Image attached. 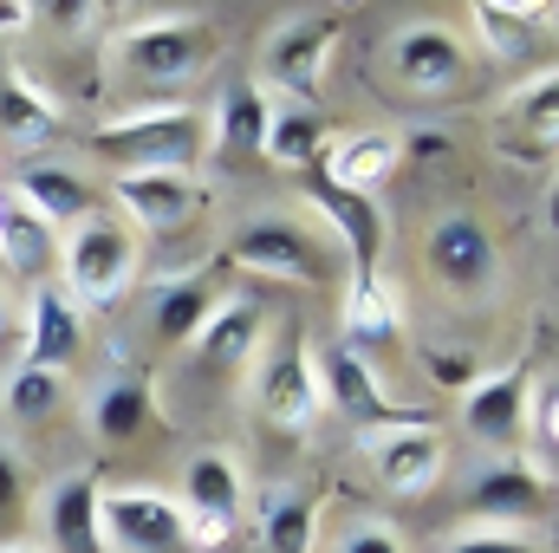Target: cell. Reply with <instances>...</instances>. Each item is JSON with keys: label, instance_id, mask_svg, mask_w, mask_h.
I'll list each match as a JSON object with an SVG mask.
<instances>
[{"label": "cell", "instance_id": "cell-1", "mask_svg": "<svg viewBox=\"0 0 559 553\" xmlns=\"http://www.w3.org/2000/svg\"><path fill=\"white\" fill-rule=\"evenodd\" d=\"M222 52V33L202 20V13H156V20H138L124 33H111V66L118 79L131 85H189L215 66Z\"/></svg>", "mask_w": 559, "mask_h": 553}, {"label": "cell", "instance_id": "cell-2", "mask_svg": "<svg viewBox=\"0 0 559 553\" xmlns=\"http://www.w3.org/2000/svg\"><path fill=\"white\" fill-rule=\"evenodd\" d=\"M59 268H66V299L85 313V306H118L131 286H138V268H143V242L131 222L118 215H92L79 222L66 242H59Z\"/></svg>", "mask_w": 559, "mask_h": 553}, {"label": "cell", "instance_id": "cell-3", "mask_svg": "<svg viewBox=\"0 0 559 553\" xmlns=\"http://www.w3.org/2000/svg\"><path fill=\"white\" fill-rule=\"evenodd\" d=\"M384 72H391V85L411 92V98H455V92L468 85V72H475V52H468V39H462L455 26H442V20H411V26L391 33Z\"/></svg>", "mask_w": 559, "mask_h": 553}, {"label": "cell", "instance_id": "cell-4", "mask_svg": "<svg viewBox=\"0 0 559 553\" xmlns=\"http://www.w3.org/2000/svg\"><path fill=\"white\" fill-rule=\"evenodd\" d=\"M98 150L118 163V176H131V169H189V176H195L202 118H195L189 105L131 111V118H111V125L98 131Z\"/></svg>", "mask_w": 559, "mask_h": 553}, {"label": "cell", "instance_id": "cell-5", "mask_svg": "<svg viewBox=\"0 0 559 553\" xmlns=\"http://www.w3.org/2000/svg\"><path fill=\"white\" fill-rule=\"evenodd\" d=\"M332 52H338V13H293V20H280L267 33V46H261V72H267L274 98L319 111V85H325Z\"/></svg>", "mask_w": 559, "mask_h": 553}, {"label": "cell", "instance_id": "cell-6", "mask_svg": "<svg viewBox=\"0 0 559 553\" xmlns=\"http://www.w3.org/2000/svg\"><path fill=\"white\" fill-rule=\"evenodd\" d=\"M228 261L261 280H274V286H319L325 268H332L325 242L306 222H293V215H254V222H241L228 235Z\"/></svg>", "mask_w": 559, "mask_h": 553}, {"label": "cell", "instance_id": "cell-7", "mask_svg": "<svg viewBox=\"0 0 559 553\" xmlns=\"http://www.w3.org/2000/svg\"><path fill=\"white\" fill-rule=\"evenodd\" d=\"M176 508H182V528H189V548H222L248 508V482H241V462L228 449H195L182 462V489H176Z\"/></svg>", "mask_w": 559, "mask_h": 553}, {"label": "cell", "instance_id": "cell-8", "mask_svg": "<svg viewBox=\"0 0 559 553\" xmlns=\"http://www.w3.org/2000/svg\"><path fill=\"white\" fill-rule=\"evenodd\" d=\"M365 443V462L371 475L391 489V495H429L449 469V436L436 423H417V416H397V423H378L358 436Z\"/></svg>", "mask_w": 559, "mask_h": 553}, {"label": "cell", "instance_id": "cell-9", "mask_svg": "<svg viewBox=\"0 0 559 553\" xmlns=\"http://www.w3.org/2000/svg\"><path fill=\"white\" fill-rule=\"evenodd\" d=\"M98 534H105V553H182L189 548L182 508L163 489H111V495H98Z\"/></svg>", "mask_w": 559, "mask_h": 553}, {"label": "cell", "instance_id": "cell-10", "mask_svg": "<svg viewBox=\"0 0 559 553\" xmlns=\"http://www.w3.org/2000/svg\"><path fill=\"white\" fill-rule=\"evenodd\" d=\"M423 268L442 293H462V299H481L495 280H501V248L495 235L475 222V215H442L429 222L423 235Z\"/></svg>", "mask_w": 559, "mask_h": 553}, {"label": "cell", "instance_id": "cell-11", "mask_svg": "<svg viewBox=\"0 0 559 553\" xmlns=\"http://www.w3.org/2000/svg\"><path fill=\"white\" fill-rule=\"evenodd\" d=\"M254 404H261V416L274 430H306L312 416L325 411V398H319V358H312V345L299 332H286L280 352H267V365L254 378Z\"/></svg>", "mask_w": 559, "mask_h": 553}, {"label": "cell", "instance_id": "cell-12", "mask_svg": "<svg viewBox=\"0 0 559 553\" xmlns=\"http://www.w3.org/2000/svg\"><path fill=\"white\" fill-rule=\"evenodd\" d=\"M111 196H118V209L138 235H176L202 209V183L189 169H131V176L111 183Z\"/></svg>", "mask_w": 559, "mask_h": 553}, {"label": "cell", "instance_id": "cell-13", "mask_svg": "<svg viewBox=\"0 0 559 553\" xmlns=\"http://www.w3.org/2000/svg\"><path fill=\"white\" fill-rule=\"evenodd\" d=\"M527 391H534L527 365H501V372H481V378L462 391V430H468L481 449L508 456V449L521 443V430H527Z\"/></svg>", "mask_w": 559, "mask_h": 553}, {"label": "cell", "instance_id": "cell-14", "mask_svg": "<svg viewBox=\"0 0 559 553\" xmlns=\"http://www.w3.org/2000/svg\"><path fill=\"white\" fill-rule=\"evenodd\" d=\"M306 209L332 228V242L345 248V268L352 280H378V255H384V209L378 196H352V189H332L325 176L306 189Z\"/></svg>", "mask_w": 559, "mask_h": 553}, {"label": "cell", "instance_id": "cell-15", "mask_svg": "<svg viewBox=\"0 0 559 553\" xmlns=\"http://www.w3.org/2000/svg\"><path fill=\"white\" fill-rule=\"evenodd\" d=\"M13 202L33 209L52 235H59V228L72 235L79 222L98 215V189H92L79 169H66V163H33V169H20V176H13Z\"/></svg>", "mask_w": 559, "mask_h": 553}, {"label": "cell", "instance_id": "cell-16", "mask_svg": "<svg viewBox=\"0 0 559 553\" xmlns=\"http://www.w3.org/2000/svg\"><path fill=\"white\" fill-rule=\"evenodd\" d=\"M261 326H267V313H261V299H215L209 306V319L195 326V365L202 372H241L248 358H254V345H261Z\"/></svg>", "mask_w": 559, "mask_h": 553}, {"label": "cell", "instance_id": "cell-17", "mask_svg": "<svg viewBox=\"0 0 559 553\" xmlns=\"http://www.w3.org/2000/svg\"><path fill=\"white\" fill-rule=\"evenodd\" d=\"M79 345H85V313L66 299V286H33V332H26V358L20 365L66 378Z\"/></svg>", "mask_w": 559, "mask_h": 553}, {"label": "cell", "instance_id": "cell-18", "mask_svg": "<svg viewBox=\"0 0 559 553\" xmlns=\"http://www.w3.org/2000/svg\"><path fill=\"white\" fill-rule=\"evenodd\" d=\"M59 125H66V111L52 105V92L33 85V72L7 66V72H0V143H13V150H46V143L59 138Z\"/></svg>", "mask_w": 559, "mask_h": 553}, {"label": "cell", "instance_id": "cell-19", "mask_svg": "<svg viewBox=\"0 0 559 553\" xmlns=\"http://www.w3.org/2000/svg\"><path fill=\"white\" fill-rule=\"evenodd\" d=\"M468 508L475 528H527L547 515V482L534 469H488L481 482H468Z\"/></svg>", "mask_w": 559, "mask_h": 553}, {"label": "cell", "instance_id": "cell-20", "mask_svg": "<svg viewBox=\"0 0 559 553\" xmlns=\"http://www.w3.org/2000/svg\"><path fill=\"white\" fill-rule=\"evenodd\" d=\"M319 398L332 404V411H345L358 430H378V423H397V404L384 398V385H378V365L371 358H352L345 345L325 358V378H319Z\"/></svg>", "mask_w": 559, "mask_h": 553}, {"label": "cell", "instance_id": "cell-21", "mask_svg": "<svg viewBox=\"0 0 559 553\" xmlns=\"http://www.w3.org/2000/svg\"><path fill=\"white\" fill-rule=\"evenodd\" d=\"M98 482L92 475H66L52 495H46V548L52 553H105V534H98Z\"/></svg>", "mask_w": 559, "mask_h": 553}, {"label": "cell", "instance_id": "cell-22", "mask_svg": "<svg viewBox=\"0 0 559 553\" xmlns=\"http://www.w3.org/2000/svg\"><path fill=\"white\" fill-rule=\"evenodd\" d=\"M404 156V138L397 131H352V138L325 143V183L332 189H352V196H371L378 183H391Z\"/></svg>", "mask_w": 559, "mask_h": 553}, {"label": "cell", "instance_id": "cell-23", "mask_svg": "<svg viewBox=\"0 0 559 553\" xmlns=\"http://www.w3.org/2000/svg\"><path fill=\"white\" fill-rule=\"evenodd\" d=\"M319 508L299 482H274L254 495V548L261 553H312Z\"/></svg>", "mask_w": 559, "mask_h": 553}, {"label": "cell", "instance_id": "cell-24", "mask_svg": "<svg viewBox=\"0 0 559 553\" xmlns=\"http://www.w3.org/2000/svg\"><path fill=\"white\" fill-rule=\"evenodd\" d=\"M143 416H150V385H143L138 372H105L92 391H85V423H92V436L105 443V449H118V443H131L143 430Z\"/></svg>", "mask_w": 559, "mask_h": 553}, {"label": "cell", "instance_id": "cell-25", "mask_svg": "<svg viewBox=\"0 0 559 553\" xmlns=\"http://www.w3.org/2000/svg\"><path fill=\"white\" fill-rule=\"evenodd\" d=\"M475 33L495 59H534V46H547V26H554V7H527V0H481L475 13Z\"/></svg>", "mask_w": 559, "mask_h": 553}, {"label": "cell", "instance_id": "cell-26", "mask_svg": "<svg viewBox=\"0 0 559 553\" xmlns=\"http://www.w3.org/2000/svg\"><path fill=\"white\" fill-rule=\"evenodd\" d=\"M209 306H215L209 274H169L156 293H150L143 326H150V339H156V345H189V339H195V326L209 319Z\"/></svg>", "mask_w": 559, "mask_h": 553}, {"label": "cell", "instance_id": "cell-27", "mask_svg": "<svg viewBox=\"0 0 559 553\" xmlns=\"http://www.w3.org/2000/svg\"><path fill=\"white\" fill-rule=\"evenodd\" d=\"M391 339H397V299H391V286L384 280H352V293H345V352L378 365V352Z\"/></svg>", "mask_w": 559, "mask_h": 553}, {"label": "cell", "instance_id": "cell-28", "mask_svg": "<svg viewBox=\"0 0 559 553\" xmlns=\"http://www.w3.org/2000/svg\"><path fill=\"white\" fill-rule=\"evenodd\" d=\"M325 111L312 105H286V98H267V138H261V156H274L286 169H306L325 156Z\"/></svg>", "mask_w": 559, "mask_h": 553}, {"label": "cell", "instance_id": "cell-29", "mask_svg": "<svg viewBox=\"0 0 559 553\" xmlns=\"http://www.w3.org/2000/svg\"><path fill=\"white\" fill-rule=\"evenodd\" d=\"M0 261H7L20 280H39V274L59 268V242H52V228H46L33 209L0 202Z\"/></svg>", "mask_w": 559, "mask_h": 553}, {"label": "cell", "instance_id": "cell-30", "mask_svg": "<svg viewBox=\"0 0 559 553\" xmlns=\"http://www.w3.org/2000/svg\"><path fill=\"white\" fill-rule=\"evenodd\" d=\"M501 138H527L540 156L554 150V138H559V79H554V72H540V79H527V85H514V92H508Z\"/></svg>", "mask_w": 559, "mask_h": 553}, {"label": "cell", "instance_id": "cell-31", "mask_svg": "<svg viewBox=\"0 0 559 553\" xmlns=\"http://www.w3.org/2000/svg\"><path fill=\"white\" fill-rule=\"evenodd\" d=\"M261 138H267V92L261 85H228L222 105H215V143L228 156H261Z\"/></svg>", "mask_w": 559, "mask_h": 553}, {"label": "cell", "instance_id": "cell-32", "mask_svg": "<svg viewBox=\"0 0 559 553\" xmlns=\"http://www.w3.org/2000/svg\"><path fill=\"white\" fill-rule=\"evenodd\" d=\"M7 416L13 423H46V416L66 404V378L59 372H33V365H20L13 378H7Z\"/></svg>", "mask_w": 559, "mask_h": 553}, {"label": "cell", "instance_id": "cell-33", "mask_svg": "<svg viewBox=\"0 0 559 553\" xmlns=\"http://www.w3.org/2000/svg\"><path fill=\"white\" fill-rule=\"evenodd\" d=\"M527 423H534V456H540V482L554 475V449H559V398H554V372L527 391Z\"/></svg>", "mask_w": 559, "mask_h": 553}, {"label": "cell", "instance_id": "cell-34", "mask_svg": "<svg viewBox=\"0 0 559 553\" xmlns=\"http://www.w3.org/2000/svg\"><path fill=\"white\" fill-rule=\"evenodd\" d=\"M442 553H547L527 528H462Z\"/></svg>", "mask_w": 559, "mask_h": 553}, {"label": "cell", "instance_id": "cell-35", "mask_svg": "<svg viewBox=\"0 0 559 553\" xmlns=\"http://www.w3.org/2000/svg\"><path fill=\"white\" fill-rule=\"evenodd\" d=\"M332 553H404V534L384 528V521H358L352 534H338V548Z\"/></svg>", "mask_w": 559, "mask_h": 553}, {"label": "cell", "instance_id": "cell-36", "mask_svg": "<svg viewBox=\"0 0 559 553\" xmlns=\"http://www.w3.org/2000/svg\"><path fill=\"white\" fill-rule=\"evenodd\" d=\"M20 502H26V469H20L13 443L0 436V515H7V508H20Z\"/></svg>", "mask_w": 559, "mask_h": 553}, {"label": "cell", "instance_id": "cell-37", "mask_svg": "<svg viewBox=\"0 0 559 553\" xmlns=\"http://www.w3.org/2000/svg\"><path fill=\"white\" fill-rule=\"evenodd\" d=\"M39 20V7H26V0H0V33H20V26H33Z\"/></svg>", "mask_w": 559, "mask_h": 553}, {"label": "cell", "instance_id": "cell-38", "mask_svg": "<svg viewBox=\"0 0 559 553\" xmlns=\"http://www.w3.org/2000/svg\"><path fill=\"white\" fill-rule=\"evenodd\" d=\"M0 553H39V548H20V541H7V548H0Z\"/></svg>", "mask_w": 559, "mask_h": 553}, {"label": "cell", "instance_id": "cell-39", "mask_svg": "<svg viewBox=\"0 0 559 553\" xmlns=\"http://www.w3.org/2000/svg\"><path fill=\"white\" fill-rule=\"evenodd\" d=\"M7 326H13V319H7V299H0V332H7Z\"/></svg>", "mask_w": 559, "mask_h": 553}]
</instances>
